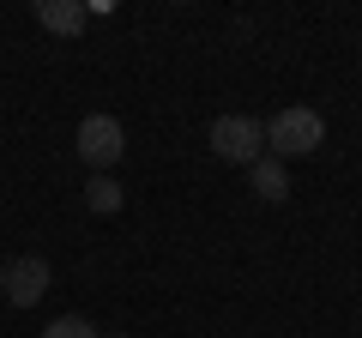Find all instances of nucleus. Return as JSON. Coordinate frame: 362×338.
Instances as JSON below:
<instances>
[{
  "instance_id": "nucleus-2",
  "label": "nucleus",
  "mask_w": 362,
  "mask_h": 338,
  "mask_svg": "<svg viewBox=\"0 0 362 338\" xmlns=\"http://www.w3.org/2000/svg\"><path fill=\"white\" fill-rule=\"evenodd\" d=\"M206 145H211V157L247 169V163L266 157V121H254V115H218L211 133H206Z\"/></svg>"
},
{
  "instance_id": "nucleus-7",
  "label": "nucleus",
  "mask_w": 362,
  "mask_h": 338,
  "mask_svg": "<svg viewBox=\"0 0 362 338\" xmlns=\"http://www.w3.org/2000/svg\"><path fill=\"white\" fill-rule=\"evenodd\" d=\"M85 206L97 211V218H115V211H121V182H115V175H90Z\"/></svg>"
},
{
  "instance_id": "nucleus-5",
  "label": "nucleus",
  "mask_w": 362,
  "mask_h": 338,
  "mask_svg": "<svg viewBox=\"0 0 362 338\" xmlns=\"http://www.w3.org/2000/svg\"><path fill=\"white\" fill-rule=\"evenodd\" d=\"M37 25L54 30V37H78V30L90 25V13L78 0H37Z\"/></svg>"
},
{
  "instance_id": "nucleus-8",
  "label": "nucleus",
  "mask_w": 362,
  "mask_h": 338,
  "mask_svg": "<svg viewBox=\"0 0 362 338\" xmlns=\"http://www.w3.org/2000/svg\"><path fill=\"white\" fill-rule=\"evenodd\" d=\"M42 338H97V326H90L85 314H61V320L42 326Z\"/></svg>"
},
{
  "instance_id": "nucleus-1",
  "label": "nucleus",
  "mask_w": 362,
  "mask_h": 338,
  "mask_svg": "<svg viewBox=\"0 0 362 338\" xmlns=\"http://www.w3.org/2000/svg\"><path fill=\"white\" fill-rule=\"evenodd\" d=\"M326 145V121L314 115V109L290 103L278 109V115L266 121V157H278V163H296V157H314Z\"/></svg>"
},
{
  "instance_id": "nucleus-4",
  "label": "nucleus",
  "mask_w": 362,
  "mask_h": 338,
  "mask_svg": "<svg viewBox=\"0 0 362 338\" xmlns=\"http://www.w3.org/2000/svg\"><path fill=\"white\" fill-rule=\"evenodd\" d=\"M49 260L42 254H18L13 266H6V284H0V296H13V308H37L42 296H49Z\"/></svg>"
},
{
  "instance_id": "nucleus-10",
  "label": "nucleus",
  "mask_w": 362,
  "mask_h": 338,
  "mask_svg": "<svg viewBox=\"0 0 362 338\" xmlns=\"http://www.w3.org/2000/svg\"><path fill=\"white\" fill-rule=\"evenodd\" d=\"M0 284H6V266H0Z\"/></svg>"
},
{
  "instance_id": "nucleus-3",
  "label": "nucleus",
  "mask_w": 362,
  "mask_h": 338,
  "mask_svg": "<svg viewBox=\"0 0 362 338\" xmlns=\"http://www.w3.org/2000/svg\"><path fill=\"white\" fill-rule=\"evenodd\" d=\"M121 151H127V127H121L115 115H85L78 121V157H85L97 175H109V169L121 163Z\"/></svg>"
},
{
  "instance_id": "nucleus-9",
  "label": "nucleus",
  "mask_w": 362,
  "mask_h": 338,
  "mask_svg": "<svg viewBox=\"0 0 362 338\" xmlns=\"http://www.w3.org/2000/svg\"><path fill=\"white\" fill-rule=\"evenodd\" d=\"M97 338H121V332H97Z\"/></svg>"
},
{
  "instance_id": "nucleus-6",
  "label": "nucleus",
  "mask_w": 362,
  "mask_h": 338,
  "mask_svg": "<svg viewBox=\"0 0 362 338\" xmlns=\"http://www.w3.org/2000/svg\"><path fill=\"white\" fill-rule=\"evenodd\" d=\"M247 182H254V194L266 199V206H278V199L290 194V169L278 163V157H259V163H247Z\"/></svg>"
}]
</instances>
